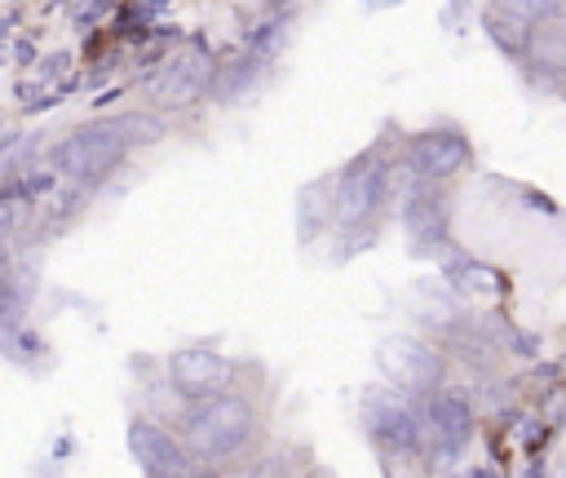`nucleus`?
<instances>
[{"label": "nucleus", "instance_id": "obj_5", "mask_svg": "<svg viewBox=\"0 0 566 478\" xmlns=\"http://www.w3.org/2000/svg\"><path fill=\"white\" fill-rule=\"evenodd\" d=\"M376 367L394 389L411 398H429L442 389V354L420 336H385L376 345Z\"/></svg>", "mask_w": 566, "mask_h": 478}, {"label": "nucleus", "instance_id": "obj_20", "mask_svg": "<svg viewBox=\"0 0 566 478\" xmlns=\"http://www.w3.org/2000/svg\"><path fill=\"white\" fill-rule=\"evenodd\" d=\"M305 478H336V474H332V469H310Z\"/></svg>", "mask_w": 566, "mask_h": 478}, {"label": "nucleus", "instance_id": "obj_4", "mask_svg": "<svg viewBox=\"0 0 566 478\" xmlns=\"http://www.w3.org/2000/svg\"><path fill=\"white\" fill-rule=\"evenodd\" d=\"M389 190H394V164L380 155V150H367L358 155L340 181H336V195H332V221L340 230H358L367 221L380 217V208L389 204Z\"/></svg>", "mask_w": 566, "mask_h": 478}, {"label": "nucleus", "instance_id": "obj_17", "mask_svg": "<svg viewBox=\"0 0 566 478\" xmlns=\"http://www.w3.org/2000/svg\"><path fill=\"white\" fill-rule=\"evenodd\" d=\"M491 9L495 13H509V18L526 22V27H535V22H553L566 9V0H491Z\"/></svg>", "mask_w": 566, "mask_h": 478}, {"label": "nucleus", "instance_id": "obj_19", "mask_svg": "<svg viewBox=\"0 0 566 478\" xmlns=\"http://www.w3.org/2000/svg\"><path fill=\"white\" fill-rule=\"evenodd\" d=\"M22 221H27V208L22 204H0V239H9Z\"/></svg>", "mask_w": 566, "mask_h": 478}, {"label": "nucleus", "instance_id": "obj_9", "mask_svg": "<svg viewBox=\"0 0 566 478\" xmlns=\"http://www.w3.org/2000/svg\"><path fill=\"white\" fill-rule=\"evenodd\" d=\"M424 416H429V447L438 456H460V447L473 438V425H478L469 394L455 385H442L438 394H429Z\"/></svg>", "mask_w": 566, "mask_h": 478}, {"label": "nucleus", "instance_id": "obj_2", "mask_svg": "<svg viewBox=\"0 0 566 478\" xmlns=\"http://www.w3.org/2000/svg\"><path fill=\"white\" fill-rule=\"evenodd\" d=\"M128 146H133V142H128V133H124V124H119V115H115V119H106V124H88V128L62 137V142L53 146L49 164H53L57 177H66V181H75L80 190H88V186H97V181L128 155Z\"/></svg>", "mask_w": 566, "mask_h": 478}, {"label": "nucleus", "instance_id": "obj_8", "mask_svg": "<svg viewBox=\"0 0 566 478\" xmlns=\"http://www.w3.org/2000/svg\"><path fill=\"white\" fill-rule=\"evenodd\" d=\"M230 376H234V367L217 350H208V345H186V350H172L168 354V385L181 398H190V403H203V398L226 394L230 389Z\"/></svg>", "mask_w": 566, "mask_h": 478}, {"label": "nucleus", "instance_id": "obj_10", "mask_svg": "<svg viewBox=\"0 0 566 478\" xmlns=\"http://www.w3.org/2000/svg\"><path fill=\"white\" fill-rule=\"evenodd\" d=\"M212 62L203 53H177L168 58L150 80H146V97H155L159 106H190L195 97H203V89L212 84Z\"/></svg>", "mask_w": 566, "mask_h": 478}, {"label": "nucleus", "instance_id": "obj_14", "mask_svg": "<svg viewBox=\"0 0 566 478\" xmlns=\"http://www.w3.org/2000/svg\"><path fill=\"white\" fill-rule=\"evenodd\" d=\"M261 66H265V58H256L252 49L243 53V58H234V62H226L217 75H212V97L217 102H234V97H243L252 84H256V75H261Z\"/></svg>", "mask_w": 566, "mask_h": 478}, {"label": "nucleus", "instance_id": "obj_13", "mask_svg": "<svg viewBox=\"0 0 566 478\" xmlns=\"http://www.w3.org/2000/svg\"><path fill=\"white\" fill-rule=\"evenodd\" d=\"M526 62L548 75L553 89H562V75H566V35L557 27H544V31H531V44H526Z\"/></svg>", "mask_w": 566, "mask_h": 478}, {"label": "nucleus", "instance_id": "obj_23", "mask_svg": "<svg viewBox=\"0 0 566 478\" xmlns=\"http://www.w3.org/2000/svg\"><path fill=\"white\" fill-rule=\"evenodd\" d=\"M256 478H274V474H256Z\"/></svg>", "mask_w": 566, "mask_h": 478}, {"label": "nucleus", "instance_id": "obj_16", "mask_svg": "<svg viewBox=\"0 0 566 478\" xmlns=\"http://www.w3.org/2000/svg\"><path fill=\"white\" fill-rule=\"evenodd\" d=\"M482 27H486V35L500 44V53H509V58H522L526 62V44H531V27L526 22H517V18H509V13H486L482 18Z\"/></svg>", "mask_w": 566, "mask_h": 478}, {"label": "nucleus", "instance_id": "obj_21", "mask_svg": "<svg viewBox=\"0 0 566 478\" xmlns=\"http://www.w3.org/2000/svg\"><path fill=\"white\" fill-rule=\"evenodd\" d=\"M146 478H195V474H146Z\"/></svg>", "mask_w": 566, "mask_h": 478}, {"label": "nucleus", "instance_id": "obj_11", "mask_svg": "<svg viewBox=\"0 0 566 478\" xmlns=\"http://www.w3.org/2000/svg\"><path fill=\"white\" fill-rule=\"evenodd\" d=\"M128 451L146 474H195L190 451L168 429H159L155 420H133L128 425Z\"/></svg>", "mask_w": 566, "mask_h": 478}, {"label": "nucleus", "instance_id": "obj_18", "mask_svg": "<svg viewBox=\"0 0 566 478\" xmlns=\"http://www.w3.org/2000/svg\"><path fill=\"white\" fill-rule=\"evenodd\" d=\"M283 27H287V22H261V27L252 31L248 49H252L256 58H265V62H270V58L279 53V44H283Z\"/></svg>", "mask_w": 566, "mask_h": 478}, {"label": "nucleus", "instance_id": "obj_15", "mask_svg": "<svg viewBox=\"0 0 566 478\" xmlns=\"http://www.w3.org/2000/svg\"><path fill=\"white\" fill-rule=\"evenodd\" d=\"M27 305H31V279L22 270H4L0 274V336L27 323Z\"/></svg>", "mask_w": 566, "mask_h": 478}, {"label": "nucleus", "instance_id": "obj_3", "mask_svg": "<svg viewBox=\"0 0 566 478\" xmlns=\"http://www.w3.org/2000/svg\"><path fill=\"white\" fill-rule=\"evenodd\" d=\"M363 425L367 434L394 456H420L429 447V416L402 389H367L363 394Z\"/></svg>", "mask_w": 566, "mask_h": 478}, {"label": "nucleus", "instance_id": "obj_12", "mask_svg": "<svg viewBox=\"0 0 566 478\" xmlns=\"http://www.w3.org/2000/svg\"><path fill=\"white\" fill-rule=\"evenodd\" d=\"M442 274H447V283H451L455 292H464V297H500V292H504V274L491 270V266H482V261H473V257H451V261L442 266Z\"/></svg>", "mask_w": 566, "mask_h": 478}, {"label": "nucleus", "instance_id": "obj_1", "mask_svg": "<svg viewBox=\"0 0 566 478\" xmlns=\"http://www.w3.org/2000/svg\"><path fill=\"white\" fill-rule=\"evenodd\" d=\"M252 429H256L252 403L239 394H217V398L195 403V412L186 420V447L199 460H230L243 451Z\"/></svg>", "mask_w": 566, "mask_h": 478}, {"label": "nucleus", "instance_id": "obj_22", "mask_svg": "<svg viewBox=\"0 0 566 478\" xmlns=\"http://www.w3.org/2000/svg\"><path fill=\"white\" fill-rule=\"evenodd\" d=\"M473 478H495V474H491V469H478V474H473Z\"/></svg>", "mask_w": 566, "mask_h": 478}, {"label": "nucleus", "instance_id": "obj_24", "mask_svg": "<svg viewBox=\"0 0 566 478\" xmlns=\"http://www.w3.org/2000/svg\"><path fill=\"white\" fill-rule=\"evenodd\" d=\"M274 4H283V0H274Z\"/></svg>", "mask_w": 566, "mask_h": 478}, {"label": "nucleus", "instance_id": "obj_7", "mask_svg": "<svg viewBox=\"0 0 566 478\" xmlns=\"http://www.w3.org/2000/svg\"><path fill=\"white\" fill-rule=\"evenodd\" d=\"M473 146L460 128H424L407 142V173L420 181H447L460 168H469Z\"/></svg>", "mask_w": 566, "mask_h": 478}, {"label": "nucleus", "instance_id": "obj_6", "mask_svg": "<svg viewBox=\"0 0 566 478\" xmlns=\"http://www.w3.org/2000/svg\"><path fill=\"white\" fill-rule=\"evenodd\" d=\"M402 230L420 252H433L451 239V195L442 190V181L411 177V186L402 190Z\"/></svg>", "mask_w": 566, "mask_h": 478}]
</instances>
